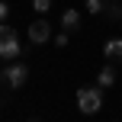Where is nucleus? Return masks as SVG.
I'll return each mask as SVG.
<instances>
[{
    "label": "nucleus",
    "instance_id": "f257e3e1",
    "mask_svg": "<svg viewBox=\"0 0 122 122\" xmlns=\"http://www.w3.org/2000/svg\"><path fill=\"white\" fill-rule=\"evenodd\" d=\"M19 55H23V45H19L16 29L10 23H3V29H0V58L3 61H16Z\"/></svg>",
    "mask_w": 122,
    "mask_h": 122
},
{
    "label": "nucleus",
    "instance_id": "f03ea898",
    "mask_svg": "<svg viewBox=\"0 0 122 122\" xmlns=\"http://www.w3.org/2000/svg\"><path fill=\"white\" fill-rule=\"evenodd\" d=\"M103 87H80L77 90V109L84 112V116H93V112L103 109Z\"/></svg>",
    "mask_w": 122,
    "mask_h": 122
},
{
    "label": "nucleus",
    "instance_id": "7ed1b4c3",
    "mask_svg": "<svg viewBox=\"0 0 122 122\" xmlns=\"http://www.w3.org/2000/svg\"><path fill=\"white\" fill-rule=\"evenodd\" d=\"M26 80H29V67H26V64H6L3 67V84L10 87V90L26 87Z\"/></svg>",
    "mask_w": 122,
    "mask_h": 122
},
{
    "label": "nucleus",
    "instance_id": "20e7f679",
    "mask_svg": "<svg viewBox=\"0 0 122 122\" xmlns=\"http://www.w3.org/2000/svg\"><path fill=\"white\" fill-rule=\"evenodd\" d=\"M48 39H51L48 19H36V23L29 26V42H32V45H42V42H48Z\"/></svg>",
    "mask_w": 122,
    "mask_h": 122
},
{
    "label": "nucleus",
    "instance_id": "39448f33",
    "mask_svg": "<svg viewBox=\"0 0 122 122\" xmlns=\"http://www.w3.org/2000/svg\"><path fill=\"white\" fill-rule=\"evenodd\" d=\"M103 58L112 61V64H119L122 61V39H109V42L103 45Z\"/></svg>",
    "mask_w": 122,
    "mask_h": 122
},
{
    "label": "nucleus",
    "instance_id": "423d86ee",
    "mask_svg": "<svg viewBox=\"0 0 122 122\" xmlns=\"http://www.w3.org/2000/svg\"><path fill=\"white\" fill-rule=\"evenodd\" d=\"M112 84H116V64L109 61V64H106L103 71H100V77H97V87H112Z\"/></svg>",
    "mask_w": 122,
    "mask_h": 122
},
{
    "label": "nucleus",
    "instance_id": "0eeeda50",
    "mask_svg": "<svg viewBox=\"0 0 122 122\" xmlns=\"http://www.w3.org/2000/svg\"><path fill=\"white\" fill-rule=\"evenodd\" d=\"M61 26H64L67 32L80 29V13H77V10H64V16H61Z\"/></svg>",
    "mask_w": 122,
    "mask_h": 122
},
{
    "label": "nucleus",
    "instance_id": "6e6552de",
    "mask_svg": "<svg viewBox=\"0 0 122 122\" xmlns=\"http://www.w3.org/2000/svg\"><path fill=\"white\" fill-rule=\"evenodd\" d=\"M106 16H109V19H122V3H119V0H109V6H106Z\"/></svg>",
    "mask_w": 122,
    "mask_h": 122
},
{
    "label": "nucleus",
    "instance_id": "1a4fd4ad",
    "mask_svg": "<svg viewBox=\"0 0 122 122\" xmlns=\"http://www.w3.org/2000/svg\"><path fill=\"white\" fill-rule=\"evenodd\" d=\"M106 6H109V0H87V10L90 13H106Z\"/></svg>",
    "mask_w": 122,
    "mask_h": 122
},
{
    "label": "nucleus",
    "instance_id": "9d476101",
    "mask_svg": "<svg viewBox=\"0 0 122 122\" xmlns=\"http://www.w3.org/2000/svg\"><path fill=\"white\" fill-rule=\"evenodd\" d=\"M32 10H36V13H42V16H48V10H51V0H32Z\"/></svg>",
    "mask_w": 122,
    "mask_h": 122
},
{
    "label": "nucleus",
    "instance_id": "9b49d317",
    "mask_svg": "<svg viewBox=\"0 0 122 122\" xmlns=\"http://www.w3.org/2000/svg\"><path fill=\"white\" fill-rule=\"evenodd\" d=\"M67 36H71V32H67V29L61 32V36H55V45H67Z\"/></svg>",
    "mask_w": 122,
    "mask_h": 122
},
{
    "label": "nucleus",
    "instance_id": "f8f14e48",
    "mask_svg": "<svg viewBox=\"0 0 122 122\" xmlns=\"http://www.w3.org/2000/svg\"><path fill=\"white\" fill-rule=\"evenodd\" d=\"M0 16H3V23H6V16H10V3H6V0L0 3Z\"/></svg>",
    "mask_w": 122,
    "mask_h": 122
}]
</instances>
